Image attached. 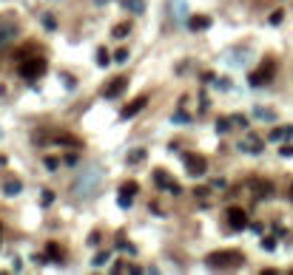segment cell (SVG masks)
I'll return each instance as SVG.
<instances>
[{
  "label": "cell",
  "instance_id": "cell-15",
  "mask_svg": "<svg viewBox=\"0 0 293 275\" xmlns=\"http://www.w3.org/2000/svg\"><path fill=\"white\" fill-rule=\"evenodd\" d=\"M12 37H15V26H9V29H3V32H0V43H9Z\"/></svg>",
  "mask_w": 293,
  "mask_h": 275
},
{
  "label": "cell",
  "instance_id": "cell-19",
  "mask_svg": "<svg viewBox=\"0 0 293 275\" xmlns=\"http://www.w3.org/2000/svg\"><path fill=\"white\" fill-rule=\"evenodd\" d=\"M114 60H117V63H126V60H128V51H126V49H120V51L114 54Z\"/></svg>",
  "mask_w": 293,
  "mask_h": 275
},
{
  "label": "cell",
  "instance_id": "cell-7",
  "mask_svg": "<svg viewBox=\"0 0 293 275\" xmlns=\"http://www.w3.org/2000/svg\"><path fill=\"white\" fill-rule=\"evenodd\" d=\"M146 105H148V99H146V97H137L134 102H128V105L123 108V119H131V116H137V113L143 111Z\"/></svg>",
  "mask_w": 293,
  "mask_h": 275
},
{
  "label": "cell",
  "instance_id": "cell-22",
  "mask_svg": "<svg viewBox=\"0 0 293 275\" xmlns=\"http://www.w3.org/2000/svg\"><path fill=\"white\" fill-rule=\"evenodd\" d=\"M51 202H54V193H51V190H46V193H43V204H51Z\"/></svg>",
  "mask_w": 293,
  "mask_h": 275
},
{
  "label": "cell",
  "instance_id": "cell-4",
  "mask_svg": "<svg viewBox=\"0 0 293 275\" xmlns=\"http://www.w3.org/2000/svg\"><path fill=\"white\" fill-rule=\"evenodd\" d=\"M182 162L188 165V170H191L194 176H202V173L208 170V162H205V156H199V153H185V156H182Z\"/></svg>",
  "mask_w": 293,
  "mask_h": 275
},
{
  "label": "cell",
  "instance_id": "cell-18",
  "mask_svg": "<svg viewBox=\"0 0 293 275\" xmlns=\"http://www.w3.org/2000/svg\"><path fill=\"white\" fill-rule=\"evenodd\" d=\"M285 133H291V130H285V128H273V130H271V139H282Z\"/></svg>",
  "mask_w": 293,
  "mask_h": 275
},
{
  "label": "cell",
  "instance_id": "cell-12",
  "mask_svg": "<svg viewBox=\"0 0 293 275\" xmlns=\"http://www.w3.org/2000/svg\"><path fill=\"white\" fill-rule=\"evenodd\" d=\"M245 150H251V153H259V150H262V142L253 136V139H248V142H245Z\"/></svg>",
  "mask_w": 293,
  "mask_h": 275
},
{
  "label": "cell",
  "instance_id": "cell-21",
  "mask_svg": "<svg viewBox=\"0 0 293 275\" xmlns=\"http://www.w3.org/2000/svg\"><path fill=\"white\" fill-rule=\"evenodd\" d=\"M57 165H60V162H57V159H54V156H46V167H49V170H54V167H57Z\"/></svg>",
  "mask_w": 293,
  "mask_h": 275
},
{
  "label": "cell",
  "instance_id": "cell-8",
  "mask_svg": "<svg viewBox=\"0 0 293 275\" xmlns=\"http://www.w3.org/2000/svg\"><path fill=\"white\" fill-rule=\"evenodd\" d=\"M154 182H157L160 187H168L171 193H179V184H177V182H174L171 176H168L165 170H157V173H154Z\"/></svg>",
  "mask_w": 293,
  "mask_h": 275
},
{
  "label": "cell",
  "instance_id": "cell-2",
  "mask_svg": "<svg viewBox=\"0 0 293 275\" xmlns=\"http://www.w3.org/2000/svg\"><path fill=\"white\" fill-rule=\"evenodd\" d=\"M43 71H46V60L43 57H26L20 63V77L23 80H37V77H43Z\"/></svg>",
  "mask_w": 293,
  "mask_h": 275
},
{
  "label": "cell",
  "instance_id": "cell-10",
  "mask_svg": "<svg viewBox=\"0 0 293 275\" xmlns=\"http://www.w3.org/2000/svg\"><path fill=\"white\" fill-rule=\"evenodd\" d=\"M46 256H49V258H54L57 264H63V250H60L57 244H49V247H46Z\"/></svg>",
  "mask_w": 293,
  "mask_h": 275
},
{
  "label": "cell",
  "instance_id": "cell-23",
  "mask_svg": "<svg viewBox=\"0 0 293 275\" xmlns=\"http://www.w3.org/2000/svg\"><path fill=\"white\" fill-rule=\"evenodd\" d=\"M262 247H265V250H273V247H276V241H273V238H265V241H262Z\"/></svg>",
  "mask_w": 293,
  "mask_h": 275
},
{
  "label": "cell",
  "instance_id": "cell-16",
  "mask_svg": "<svg viewBox=\"0 0 293 275\" xmlns=\"http://www.w3.org/2000/svg\"><path fill=\"white\" fill-rule=\"evenodd\" d=\"M97 63L103 65V68H105V65L111 63V57H108V51H105V49H100V57H97Z\"/></svg>",
  "mask_w": 293,
  "mask_h": 275
},
{
  "label": "cell",
  "instance_id": "cell-25",
  "mask_svg": "<svg viewBox=\"0 0 293 275\" xmlns=\"http://www.w3.org/2000/svg\"><path fill=\"white\" fill-rule=\"evenodd\" d=\"M282 156H293V145H285V147H282Z\"/></svg>",
  "mask_w": 293,
  "mask_h": 275
},
{
  "label": "cell",
  "instance_id": "cell-20",
  "mask_svg": "<svg viewBox=\"0 0 293 275\" xmlns=\"http://www.w3.org/2000/svg\"><path fill=\"white\" fill-rule=\"evenodd\" d=\"M6 190H9V196H15L17 190H20V184H17V182H9V184H6Z\"/></svg>",
  "mask_w": 293,
  "mask_h": 275
},
{
  "label": "cell",
  "instance_id": "cell-1",
  "mask_svg": "<svg viewBox=\"0 0 293 275\" xmlns=\"http://www.w3.org/2000/svg\"><path fill=\"white\" fill-rule=\"evenodd\" d=\"M242 261H245V256L236 253V250H219V253H211L205 258V264L213 267V270H230V267H239Z\"/></svg>",
  "mask_w": 293,
  "mask_h": 275
},
{
  "label": "cell",
  "instance_id": "cell-24",
  "mask_svg": "<svg viewBox=\"0 0 293 275\" xmlns=\"http://www.w3.org/2000/svg\"><path fill=\"white\" fill-rule=\"evenodd\" d=\"M271 23H273V26H276V23H282V12H273V15H271Z\"/></svg>",
  "mask_w": 293,
  "mask_h": 275
},
{
  "label": "cell",
  "instance_id": "cell-14",
  "mask_svg": "<svg viewBox=\"0 0 293 275\" xmlns=\"http://www.w3.org/2000/svg\"><path fill=\"white\" fill-rule=\"evenodd\" d=\"M128 32H131L128 23H120V26H114V32H111V34H114V37H126Z\"/></svg>",
  "mask_w": 293,
  "mask_h": 275
},
{
  "label": "cell",
  "instance_id": "cell-11",
  "mask_svg": "<svg viewBox=\"0 0 293 275\" xmlns=\"http://www.w3.org/2000/svg\"><path fill=\"white\" fill-rule=\"evenodd\" d=\"M137 190H140V184H137V182H126V184L120 187V193H123V196H134Z\"/></svg>",
  "mask_w": 293,
  "mask_h": 275
},
{
  "label": "cell",
  "instance_id": "cell-9",
  "mask_svg": "<svg viewBox=\"0 0 293 275\" xmlns=\"http://www.w3.org/2000/svg\"><path fill=\"white\" fill-rule=\"evenodd\" d=\"M208 26H211V17H205V15L188 17V29H191V32H202V29H208Z\"/></svg>",
  "mask_w": 293,
  "mask_h": 275
},
{
  "label": "cell",
  "instance_id": "cell-17",
  "mask_svg": "<svg viewBox=\"0 0 293 275\" xmlns=\"http://www.w3.org/2000/svg\"><path fill=\"white\" fill-rule=\"evenodd\" d=\"M143 159H146V150H134L128 156V162H143Z\"/></svg>",
  "mask_w": 293,
  "mask_h": 275
},
{
  "label": "cell",
  "instance_id": "cell-26",
  "mask_svg": "<svg viewBox=\"0 0 293 275\" xmlns=\"http://www.w3.org/2000/svg\"><path fill=\"white\" fill-rule=\"evenodd\" d=\"M291 196H293V184H291Z\"/></svg>",
  "mask_w": 293,
  "mask_h": 275
},
{
  "label": "cell",
  "instance_id": "cell-5",
  "mask_svg": "<svg viewBox=\"0 0 293 275\" xmlns=\"http://www.w3.org/2000/svg\"><path fill=\"white\" fill-rule=\"evenodd\" d=\"M228 224H230V230H245L248 227V216H245V210L242 207H228Z\"/></svg>",
  "mask_w": 293,
  "mask_h": 275
},
{
  "label": "cell",
  "instance_id": "cell-6",
  "mask_svg": "<svg viewBox=\"0 0 293 275\" xmlns=\"http://www.w3.org/2000/svg\"><path fill=\"white\" fill-rule=\"evenodd\" d=\"M126 88H128V80H126V77H117V80H111L108 85H105V88H103V97L117 99L120 94H123V91H126Z\"/></svg>",
  "mask_w": 293,
  "mask_h": 275
},
{
  "label": "cell",
  "instance_id": "cell-3",
  "mask_svg": "<svg viewBox=\"0 0 293 275\" xmlns=\"http://www.w3.org/2000/svg\"><path fill=\"white\" fill-rule=\"evenodd\" d=\"M273 74H276V63H273V60H265L256 71H251L248 82H251V85H265V82L273 80Z\"/></svg>",
  "mask_w": 293,
  "mask_h": 275
},
{
  "label": "cell",
  "instance_id": "cell-13",
  "mask_svg": "<svg viewBox=\"0 0 293 275\" xmlns=\"http://www.w3.org/2000/svg\"><path fill=\"white\" fill-rule=\"evenodd\" d=\"M126 9H131V12H143L146 3H143V0H126Z\"/></svg>",
  "mask_w": 293,
  "mask_h": 275
}]
</instances>
